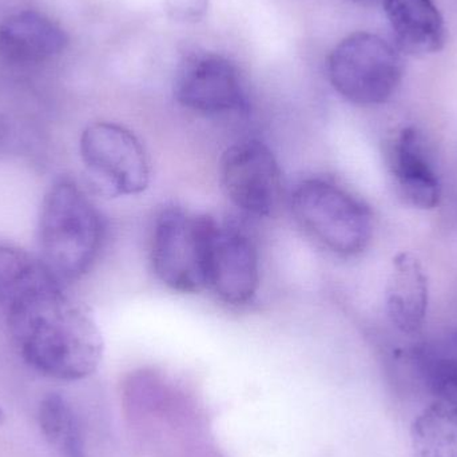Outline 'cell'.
<instances>
[{
    "instance_id": "17",
    "label": "cell",
    "mask_w": 457,
    "mask_h": 457,
    "mask_svg": "<svg viewBox=\"0 0 457 457\" xmlns=\"http://www.w3.org/2000/svg\"><path fill=\"white\" fill-rule=\"evenodd\" d=\"M432 389L437 400L457 408V359L437 364L432 373Z\"/></svg>"
},
{
    "instance_id": "10",
    "label": "cell",
    "mask_w": 457,
    "mask_h": 457,
    "mask_svg": "<svg viewBox=\"0 0 457 457\" xmlns=\"http://www.w3.org/2000/svg\"><path fill=\"white\" fill-rule=\"evenodd\" d=\"M389 166L397 192L408 205L421 211L439 205L442 182L418 129L407 126L397 133L389 150Z\"/></svg>"
},
{
    "instance_id": "13",
    "label": "cell",
    "mask_w": 457,
    "mask_h": 457,
    "mask_svg": "<svg viewBox=\"0 0 457 457\" xmlns=\"http://www.w3.org/2000/svg\"><path fill=\"white\" fill-rule=\"evenodd\" d=\"M397 48L411 55H428L445 47L447 27L434 0H383Z\"/></svg>"
},
{
    "instance_id": "19",
    "label": "cell",
    "mask_w": 457,
    "mask_h": 457,
    "mask_svg": "<svg viewBox=\"0 0 457 457\" xmlns=\"http://www.w3.org/2000/svg\"><path fill=\"white\" fill-rule=\"evenodd\" d=\"M356 3H361V4H370V3L375 2V0H353Z\"/></svg>"
},
{
    "instance_id": "1",
    "label": "cell",
    "mask_w": 457,
    "mask_h": 457,
    "mask_svg": "<svg viewBox=\"0 0 457 457\" xmlns=\"http://www.w3.org/2000/svg\"><path fill=\"white\" fill-rule=\"evenodd\" d=\"M7 325L27 365L53 380H85L104 357L93 314L47 270L7 303Z\"/></svg>"
},
{
    "instance_id": "6",
    "label": "cell",
    "mask_w": 457,
    "mask_h": 457,
    "mask_svg": "<svg viewBox=\"0 0 457 457\" xmlns=\"http://www.w3.org/2000/svg\"><path fill=\"white\" fill-rule=\"evenodd\" d=\"M79 153L86 173L102 195L133 197L149 187V154L130 129L114 122L91 123L80 136Z\"/></svg>"
},
{
    "instance_id": "16",
    "label": "cell",
    "mask_w": 457,
    "mask_h": 457,
    "mask_svg": "<svg viewBox=\"0 0 457 457\" xmlns=\"http://www.w3.org/2000/svg\"><path fill=\"white\" fill-rule=\"evenodd\" d=\"M45 271L40 261L29 253L0 244V303L7 305Z\"/></svg>"
},
{
    "instance_id": "15",
    "label": "cell",
    "mask_w": 457,
    "mask_h": 457,
    "mask_svg": "<svg viewBox=\"0 0 457 457\" xmlns=\"http://www.w3.org/2000/svg\"><path fill=\"white\" fill-rule=\"evenodd\" d=\"M40 431L61 457H86L79 420L71 404L58 394H50L37 410Z\"/></svg>"
},
{
    "instance_id": "12",
    "label": "cell",
    "mask_w": 457,
    "mask_h": 457,
    "mask_svg": "<svg viewBox=\"0 0 457 457\" xmlns=\"http://www.w3.org/2000/svg\"><path fill=\"white\" fill-rule=\"evenodd\" d=\"M69 37L53 19L37 11L15 13L0 23V56L16 63L47 61L66 50Z\"/></svg>"
},
{
    "instance_id": "20",
    "label": "cell",
    "mask_w": 457,
    "mask_h": 457,
    "mask_svg": "<svg viewBox=\"0 0 457 457\" xmlns=\"http://www.w3.org/2000/svg\"><path fill=\"white\" fill-rule=\"evenodd\" d=\"M4 419H5L4 411H3L2 408H0V426H2L3 421H4Z\"/></svg>"
},
{
    "instance_id": "5",
    "label": "cell",
    "mask_w": 457,
    "mask_h": 457,
    "mask_svg": "<svg viewBox=\"0 0 457 457\" xmlns=\"http://www.w3.org/2000/svg\"><path fill=\"white\" fill-rule=\"evenodd\" d=\"M328 75L333 88L357 106L386 104L399 88L404 62L397 48L378 35L354 32L330 54Z\"/></svg>"
},
{
    "instance_id": "14",
    "label": "cell",
    "mask_w": 457,
    "mask_h": 457,
    "mask_svg": "<svg viewBox=\"0 0 457 457\" xmlns=\"http://www.w3.org/2000/svg\"><path fill=\"white\" fill-rule=\"evenodd\" d=\"M415 457H457V408L436 400L411 426Z\"/></svg>"
},
{
    "instance_id": "9",
    "label": "cell",
    "mask_w": 457,
    "mask_h": 457,
    "mask_svg": "<svg viewBox=\"0 0 457 457\" xmlns=\"http://www.w3.org/2000/svg\"><path fill=\"white\" fill-rule=\"evenodd\" d=\"M260 253L246 230L217 221L208 253V290L227 305L245 306L260 289Z\"/></svg>"
},
{
    "instance_id": "3",
    "label": "cell",
    "mask_w": 457,
    "mask_h": 457,
    "mask_svg": "<svg viewBox=\"0 0 457 457\" xmlns=\"http://www.w3.org/2000/svg\"><path fill=\"white\" fill-rule=\"evenodd\" d=\"M289 201L295 222L332 254L356 257L370 246L375 231L372 211L337 182L322 177L303 179Z\"/></svg>"
},
{
    "instance_id": "11",
    "label": "cell",
    "mask_w": 457,
    "mask_h": 457,
    "mask_svg": "<svg viewBox=\"0 0 457 457\" xmlns=\"http://www.w3.org/2000/svg\"><path fill=\"white\" fill-rule=\"evenodd\" d=\"M428 303L429 282L423 263L413 253H397L386 287L389 321L404 335L418 333L426 321Z\"/></svg>"
},
{
    "instance_id": "2",
    "label": "cell",
    "mask_w": 457,
    "mask_h": 457,
    "mask_svg": "<svg viewBox=\"0 0 457 457\" xmlns=\"http://www.w3.org/2000/svg\"><path fill=\"white\" fill-rule=\"evenodd\" d=\"M40 263L61 282L85 276L104 245V220L93 201L70 179L55 182L39 216Z\"/></svg>"
},
{
    "instance_id": "8",
    "label": "cell",
    "mask_w": 457,
    "mask_h": 457,
    "mask_svg": "<svg viewBox=\"0 0 457 457\" xmlns=\"http://www.w3.org/2000/svg\"><path fill=\"white\" fill-rule=\"evenodd\" d=\"M174 96L185 109L205 117L247 110L246 87L238 67L224 55L193 51L179 62Z\"/></svg>"
},
{
    "instance_id": "18",
    "label": "cell",
    "mask_w": 457,
    "mask_h": 457,
    "mask_svg": "<svg viewBox=\"0 0 457 457\" xmlns=\"http://www.w3.org/2000/svg\"><path fill=\"white\" fill-rule=\"evenodd\" d=\"M169 18L179 23L193 24L203 21L209 0H163Z\"/></svg>"
},
{
    "instance_id": "4",
    "label": "cell",
    "mask_w": 457,
    "mask_h": 457,
    "mask_svg": "<svg viewBox=\"0 0 457 457\" xmlns=\"http://www.w3.org/2000/svg\"><path fill=\"white\" fill-rule=\"evenodd\" d=\"M216 219L169 206L157 214L150 263L158 281L181 295L208 290V253Z\"/></svg>"
},
{
    "instance_id": "7",
    "label": "cell",
    "mask_w": 457,
    "mask_h": 457,
    "mask_svg": "<svg viewBox=\"0 0 457 457\" xmlns=\"http://www.w3.org/2000/svg\"><path fill=\"white\" fill-rule=\"evenodd\" d=\"M220 181L231 204L247 216H273L282 198V173L265 142L245 138L225 150Z\"/></svg>"
}]
</instances>
